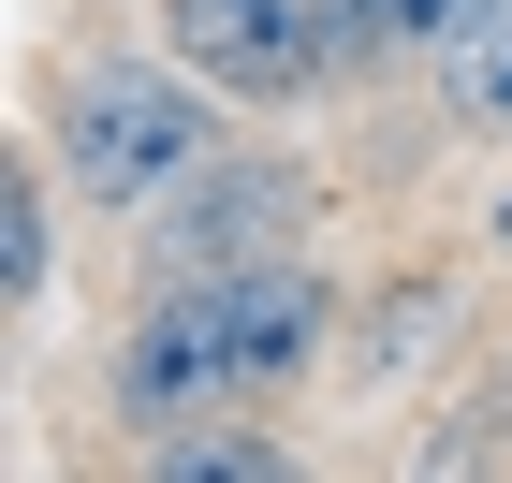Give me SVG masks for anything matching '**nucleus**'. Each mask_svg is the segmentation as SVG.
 Here are the masks:
<instances>
[{"label": "nucleus", "mask_w": 512, "mask_h": 483, "mask_svg": "<svg viewBox=\"0 0 512 483\" xmlns=\"http://www.w3.org/2000/svg\"><path fill=\"white\" fill-rule=\"evenodd\" d=\"M322 337H337V293H322L308 264H220V279H176V293L118 337V425H147V440L220 425V410L278 396Z\"/></svg>", "instance_id": "nucleus-1"}, {"label": "nucleus", "mask_w": 512, "mask_h": 483, "mask_svg": "<svg viewBox=\"0 0 512 483\" xmlns=\"http://www.w3.org/2000/svg\"><path fill=\"white\" fill-rule=\"evenodd\" d=\"M498 249H512V191H498Z\"/></svg>", "instance_id": "nucleus-8"}, {"label": "nucleus", "mask_w": 512, "mask_h": 483, "mask_svg": "<svg viewBox=\"0 0 512 483\" xmlns=\"http://www.w3.org/2000/svg\"><path fill=\"white\" fill-rule=\"evenodd\" d=\"M44 264H59V235H44V161H15L0 176V308H44Z\"/></svg>", "instance_id": "nucleus-6"}, {"label": "nucleus", "mask_w": 512, "mask_h": 483, "mask_svg": "<svg viewBox=\"0 0 512 483\" xmlns=\"http://www.w3.org/2000/svg\"><path fill=\"white\" fill-rule=\"evenodd\" d=\"M161 220V279H220V264H278V235H293V176L278 161H205L176 205H147Z\"/></svg>", "instance_id": "nucleus-4"}, {"label": "nucleus", "mask_w": 512, "mask_h": 483, "mask_svg": "<svg viewBox=\"0 0 512 483\" xmlns=\"http://www.w3.org/2000/svg\"><path fill=\"white\" fill-rule=\"evenodd\" d=\"M220 161V103L191 88V59H88L59 88V176L88 205H176Z\"/></svg>", "instance_id": "nucleus-2"}, {"label": "nucleus", "mask_w": 512, "mask_h": 483, "mask_svg": "<svg viewBox=\"0 0 512 483\" xmlns=\"http://www.w3.org/2000/svg\"><path fill=\"white\" fill-rule=\"evenodd\" d=\"M439 103H454L469 132H512V0H483L469 30L439 44Z\"/></svg>", "instance_id": "nucleus-5"}, {"label": "nucleus", "mask_w": 512, "mask_h": 483, "mask_svg": "<svg viewBox=\"0 0 512 483\" xmlns=\"http://www.w3.org/2000/svg\"><path fill=\"white\" fill-rule=\"evenodd\" d=\"M161 30L191 59L220 103H308L337 74V44H322V0H161Z\"/></svg>", "instance_id": "nucleus-3"}, {"label": "nucleus", "mask_w": 512, "mask_h": 483, "mask_svg": "<svg viewBox=\"0 0 512 483\" xmlns=\"http://www.w3.org/2000/svg\"><path fill=\"white\" fill-rule=\"evenodd\" d=\"M147 454H161V483H278V469H293L278 440H191V425L147 440Z\"/></svg>", "instance_id": "nucleus-7"}]
</instances>
